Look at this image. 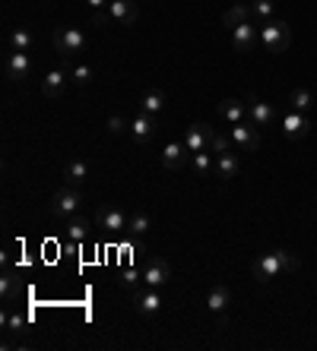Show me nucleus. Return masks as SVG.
<instances>
[{
	"label": "nucleus",
	"mask_w": 317,
	"mask_h": 351,
	"mask_svg": "<svg viewBox=\"0 0 317 351\" xmlns=\"http://www.w3.org/2000/svg\"><path fill=\"white\" fill-rule=\"evenodd\" d=\"M289 41H292V29L283 23V19H267V23L260 25V48L263 51H273V54H283L289 48Z\"/></svg>",
	"instance_id": "3"
},
{
	"label": "nucleus",
	"mask_w": 317,
	"mask_h": 351,
	"mask_svg": "<svg viewBox=\"0 0 317 351\" xmlns=\"http://www.w3.org/2000/svg\"><path fill=\"white\" fill-rule=\"evenodd\" d=\"M213 127L209 123H191L187 130H184V146L191 149V152H209V143H213Z\"/></svg>",
	"instance_id": "10"
},
{
	"label": "nucleus",
	"mask_w": 317,
	"mask_h": 351,
	"mask_svg": "<svg viewBox=\"0 0 317 351\" xmlns=\"http://www.w3.org/2000/svg\"><path fill=\"white\" fill-rule=\"evenodd\" d=\"M70 70V80H73V86H80V89H86L92 82V76H95V70H92L89 64H67Z\"/></svg>",
	"instance_id": "28"
},
{
	"label": "nucleus",
	"mask_w": 317,
	"mask_h": 351,
	"mask_svg": "<svg viewBox=\"0 0 317 351\" xmlns=\"http://www.w3.org/2000/svg\"><path fill=\"white\" fill-rule=\"evenodd\" d=\"M86 178H89V162H83V158H70V162L64 165V180H67L70 187H80Z\"/></svg>",
	"instance_id": "22"
},
{
	"label": "nucleus",
	"mask_w": 317,
	"mask_h": 351,
	"mask_svg": "<svg viewBox=\"0 0 317 351\" xmlns=\"http://www.w3.org/2000/svg\"><path fill=\"white\" fill-rule=\"evenodd\" d=\"M127 136L134 139L137 146H146L152 136H156V117H146V114H137L130 121V133Z\"/></svg>",
	"instance_id": "16"
},
{
	"label": "nucleus",
	"mask_w": 317,
	"mask_h": 351,
	"mask_svg": "<svg viewBox=\"0 0 317 351\" xmlns=\"http://www.w3.org/2000/svg\"><path fill=\"white\" fill-rule=\"evenodd\" d=\"M64 237H67L70 244H80V241H86V237H89V221L80 219V215H73L70 221H64Z\"/></svg>",
	"instance_id": "23"
},
{
	"label": "nucleus",
	"mask_w": 317,
	"mask_h": 351,
	"mask_svg": "<svg viewBox=\"0 0 317 351\" xmlns=\"http://www.w3.org/2000/svg\"><path fill=\"white\" fill-rule=\"evenodd\" d=\"M80 209H83V196H80L76 187H70V184L51 196V215H54V219L70 221L73 215H80Z\"/></svg>",
	"instance_id": "4"
},
{
	"label": "nucleus",
	"mask_w": 317,
	"mask_h": 351,
	"mask_svg": "<svg viewBox=\"0 0 317 351\" xmlns=\"http://www.w3.org/2000/svg\"><path fill=\"white\" fill-rule=\"evenodd\" d=\"M295 269H298V260L289 250H273V254H263L254 263V278L257 282H270V278L283 276V272H295Z\"/></svg>",
	"instance_id": "1"
},
{
	"label": "nucleus",
	"mask_w": 317,
	"mask_h": 351,
	"mask_svg": "<svg viewBox=\"0 0 317 351\" xmlns=\"http://www.w3.org/2000/svg\"><path fill=\"white\" fill-rule=\"evenodd\" d=\"M0 294H3V301L16 298V294H19V278H16V276H10V272H7V276L0 278Z\"/></svg>",
	"instance_id": "31"
},
{
	"label": "nucleus",
	"mask_w": 317,
	"mask_h": 351,
	"mask_svg": "<svg viewBox=\"0 0 317 351\" xmlns=\"http://www.w3.org/2000/svg\"><path fill=\"white\" fill-rule=\"evenodd\" d=\"M92 10V16H95V23L99 25H108V19H105V13H108V3L111 0H86Z\"/></svg>",
	"instance_id": "32"
},
{
	"label": "nucleus",
	"mask_w": 317,
	"mask_h": 351,
	"mask_svg": "<svg viewBox=\"0 0 317 351\" xmlns=\"http://www.w3.org/2000/svg\"><path fill=\"white\" fill-rule=\"evenodd\" d=\"M228 136H232V143L238 146V152H257L260 149V133H257V127L248 121L232 123V127H228Z\"/></svg>",
	"instance_id": "7"
},
{
	"label": "nucleus",
	"mask_w": 317,
	"mask_h": 351,
	"mask_svg": "<svg viewBox=\"0 0 317 351\" xmlns=\"http://www.w3.org/2000/svg\"><path fill=\"white\" fill-rule=\"evenodd\" d=\"M244 19H250V16H248V7H232L226 16H222V25H226V29H232V25L244 23Z\"/></svg>",
	"instance_id": "33"
},
{
	"label": "nucleus",
	"mask_w": 317,
	"mask_h": 351,
	"mask_svg": "<svg viewBox=\"0 0 317 351\" xmlns=\"http://www.w3.org/2000/svg\"><path fill=\"white\" fill-rule=\"evenodd\" d=\"M244 101H248V117H250V123H254V127H270V123H273L276 111L267 105V101H260L257 95H248Z\"/></svg>",
	"instance_id": "15"
},
{
	"label": "nucleus",
	"mask_w": 317,
	"mask_h": 351,
	"mask_svg": "<svg viewBox=\"0 0 317 351\" xmlns=\"http://www.w3.org/2000/svg\"><path fill=\"white\" fill-rule=\"evenodd\" d=\"M168 108V95L162 89H146L143 92V98H140V114H146V117H158L162 111Z\"/></svg>",
	"instance_id": "17"
},
{
	"label": "nucleus",
	"mask_w": 317,
	"mask_h": 351,
	"mask_svg": "<svg viewBox=\"0 0 317 351\" xmlns=\"http://www.w3.org/2000/svg\"><path fill=\"white\" fill-rule=\"evenodd\" d=\"M32 58H29V51H10L7 54V64H3V70H7V80L13 82H23L25 76L32 73Z\"/></svg>",
	"instance_id": "11"
},
{
	"label": "nucleus",
	"mask_w": 317,
	"mask_h": 351,
	"mask_svg": "<svg viewBox=\"0 0 317 351\" xmlns=\"http://www.w3.org/2000/svg\"><path fill=\"white\" fill-rule=\"evenodd\" d=\"M150 228H152V221H150V215H146V213L130 215V221H127V234H130V237H143Z\"/></svg>",
	"instance_id": "29"
},
{
	"label": "nucleus",
	"mask_w": 317,
	"mask_h": 351,
	"mask_svg": "<svg viewBox=\"0 0 317 351\" xmlns=\"http://www.w3.org/2000/svg\"><path fill=\"white\" fill-rule=\"evenodd\" d=\"M162 307H165V298H162L158 288H140V291H134V311L143 319H156L162 313Z\"/></svg>",
	"instance_id": "6"
},
{
	"label": "nucleus",
	"mask_w": 317,
	"mask_h": 351,
	"mask_svg": "<svg viewBox=\"0 0 317 351\" xmlns=\"http://www.w3.org/2000/svg\"><path fill=\"white\" fill-rule=\"evenodd\" d=\"M67 82H73V80H70V70H67V66H60V70H51V73H45V80H42L45 98H60L64 92H67Z\"/></svg>",
	"instance_id": "13"
},
{
	"label": "nucleus",
	"mask_w": 317,
	"mask_h": 351,
	"mask_svg": "<svg viewBox=\"0 0 317 351\" xmlns=\"http://www.w3.org/2000/svg\"><path fill=\"white\" fill-rule=\"evenodd\" d=\"M137 16H140V7H137V0H111L108 3V25H134Z\"/></svg>",
	"instance_id": "9"
},
{
	"label": "nucleus",
	"mask_w": 317,
	"mask_h": 351,
	"mask_svg": "<svg viewBox=\"0 0 317 351\" xmlns=\"http://www.w3.org/2000/svg\"><path fill=\"white\" fill-rule=\"evenodd\" d=\"M105 127H108V133L111 136H127V133H130V121H124V117H108V123H105Z\"/></svg>",
	"instance_id": "34"
},
{
	"label": "nucleus",
	"mask_w": 317,
	"mask_h": 351,
	"mask_svg": "<svg viewBox=\"0 0 317 351\" xmlns=\"http://www.w3.org/2000/svg\"><path fill=\"white\" fill-rule=\"evenodd\" d=\"M191 168L200 178H207L209 171H216V158H213V152H191Z\"/></svg>",
	"instance_id": "27"
},
{
	"label": "nucleus",
	"mask_w": 317,
	"mask_h": 351,
	"mask_svg": "<svg viewBox=\"0 0 317 351\" xmlns=\"http://www.w3.org/2000/svg\"><path fill=\"white\" fill-rule=\"evenodd\" d=\"M3 326L10 329V332H23L25 326V319L19 317V313H3Z\"/></svg>",
	"instance_id": "35"
},
{
	"label": "nucleus",
	"mask_w": 317,
	"mask_h": 351,
	"mask_svg": "<svg viewBox=\"0 0 317 351\" xmlns=\"http://www.w3.org/2000/svg\"><path fill=\"white\" fill-rule=\"evenodd\" d=\"M273 13H276V3H273V0H250V7H248L250 23L263 25L267 19H273Z\"/></svg>",
	"instance_id": "24"
},
{
	"label": "nucleus",
	"mask_w": 317,
	"mask_h": 351,
	"mask_svg": "<svg viewBox=\"0 0 317 351\" xmlns=\"http://www.w3.org/2000/svg\"><path fill=\"white\" fill-rule=\"evenodd\" d=\"M124 285H137V272H124Z\"/></svg>",
	"instance_id": "36"
},
{
	"label": "nucleus",
	"mask_w": 317,
	"mask_h": 351,
	"mask_svg": "<svg viewBox=\"0 0 317 351\" xmlns=\"http://www.w3.org/2000/svg\"><path fill=\"white\" fill-rule=\"evenodd\" d=\"M219 114L226 117L228 123H242L248 117V101L242 98H226V101H219Z\"/></svg>",
	"instance_id": "21"
},
{
	"label": "nucleus",
	"mask_w": 317,
	"mask_h": 351,
	"mask_svg": "<svg viewBox=\"0 0 317 351\" xmlns=\"http://www.w3.org/2000/svg\"><path fill=\"white\" fill-rule=\"evenodd\" d=\"M308 130H311V121L301 114V111H292V114L283 121V133H285V139H289V143L305 139V136H308Z\"/></svg>",
	"instance_id": "19"
},
{
	"label": "nucleus",
	"mask_w": 317,
	"mask_h": 351,
	"mask_svg": "<svg viewBox=\"0 0 317 351\" xmlns=\"http://www.w3.org/2000/svg\"><path fill=\"white\" fill-rule=\"evenodd\" d=\"M143 285L146 288H158V291H165L168 285H172V266H168L165 260H150L146 263V269L140 272Z\"/></svg>",
	"instance_id": "8"
},
{
	"label": "nucleus",
	"mask_w": 317,
	"mask_h": 351,
	"mask_svg": "<svg viewBox=\"0 0 317 351\" xmlns=\"http://www.w3.org/2000/svg\"><path fill=\"white\" fill-rule=\"evenodd\" d=\"M289 101H292V108H295V111H301V114H305V111H311V108L317 105V98H314V92H311V89H292V92H289Z\"/></svg>",
	"instance_id": "26"
},
{
	"label": "nucleus",
	"mask_w": 317,
	"mask_h": 351,
	"mask_svg": "<svg viewBox=\"0 0 317 351\" xmlns=\"http://www.w3.org/2000/svg\"><path fill=\"white\" fill-rule=\"evenodd\" d=\"M127 221H130V215H124L121 209H105L99 215V228H105L108 234H121V231H127Z\"/></svg>",
	"instance_id": "20"
},
{
	"label": "nucleus",
	"mask_w": 317,
	"mask_h": 351,
	"mask_svg": "<svg viewBox=\"0 0 317 351\" xmlns=\"http://www.w3.org/2000/svg\"><path fill=\"white\" fill-rule=\"evenodd\" d=\"M228 149H238V146L232 143V136H228V133H213L209 152H213V156H219V152H228Z\"/></svg>",
	"instance_id": "30"
},
{
	"label": "nucleus",
	"mask_w": 317,
	"mask_h": 351,
	"mask_svg": "<svg viewBox=\"0 0 317 351\" xmlns=\"http://www.w3.org/2000/svg\"><path fill=\"white\" fill-rule=\"evenodd\" d=\"M228 301H232V291H228L226 285L209 288L207 307H209V313H216V326H219V329L226 326V307H228Z\"/></svg>",
	"instance_id": "12"
},
{
	"label": "nucleus",
	"mask_w": 317,
	"mask_h": 351,
	"mask_svg": "<svg viewBox=\"0 0 317 351\" xmlns=\"http://www.w3.org/2000/svg\"><path fill=\"white\" fill-rule=\"evenodd\" d=\"M228 35H232V48L238 51V54H248V51H254L260 45V25L250 23V19L232 25V29H228Z\"/></svg>",
	"instance_id": "5"
},
{
	"label": "nucleus",
	"mask_w": 317,
	"mask_h": 351,
	"mask_svg": "<svg viewBox=\"0 0 317 351\" xmlns=\"http://www.w3.org/2000/svg\"><path fill=\"white\" fill-rule=\"evenodd\" d=\"M187 158H191V149L181 143H168L165 149H162V168L165 171H178V168H184L187 165Z\"/></svg>",
	"instance_id": "14"
},
{
	"label": "nucleus",
	"mask_w": 317,
	"mask_h": 351,
	"mask_svg": "<svg viewBox=\"0 0 317 351\" xmlns=\"http://www.w3.org/2000/svg\"><path fill=\"white\" fill-rule=\"evenodd\" d=\"M86 45H89V38H86V32L76 29V25H64V29L54 32V51H58L60 60H70V58H76V54H83Z\"/></svg>",
	"instance_id": "2"
},
{
	"label": "nucleus",
	"mask_w": 317,
	"mask_h": 351,
	"mask_svg": "<svg viewBox=\"0 0 317 351\" xmlns=\"http://www.w3.org/2000/svg\"><path fill=\"white\" fill-rule=\"evenodd\" d=\"M242 171V156H238V149H228V152H219L216 156V174L222 180H232L238 178Z\"/></svg>",
	"instance_id": "18"
},
{
	"label": "nucleus",
	"mask_w": 317,
	"mask_h": 351,
	"mask_svg": "<svg viewBox=\"0 0 317 351\" xmlns=\"http://www.w3.org/2000/svg\"><path fill=\"white\" fill-rule=\"evenodd\" d=\"M7 45H10V51H32L35 35L29 32L25 25H19V29H13V32L7 35Z\"/></svg>",
	"instance_id": "25"
}]
</instances>
